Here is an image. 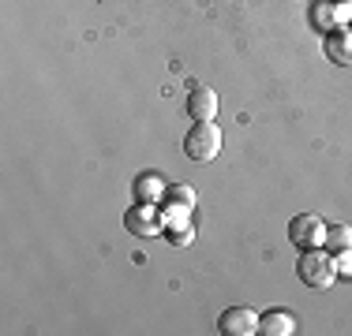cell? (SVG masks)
<instances>
[{
    "label": "cell",
    "mask_w": 352,
    "mask_h": 336,
    "mask_svg": "<svg viewBox=\"0 0 352 336\" xmlns=\"http://www.w3.org/2000/svg\"><path fill=\"white\" fill-rule=\"evenodd\" d=\"M188 116H191V120H214V116H217V94L210 86H191Z\"/></svg>",
    "instance_id": "52a82bcc"
},
{
    "label": "cell",
    "mask_w": 352,
    "mask_h": 336,
    "mask_svg": "<svg viewBox=\"0 0 352 336\" xmlns=\"http://www.w3.org/2000/svg\"><path fill=\"white\" fill-rule=\"evenodd\" d=\"M296 276L307 284V288L322 291V288H330V284L338 280V262H333L322 247H307V250H300Z\"/></svg>",
    "instance_id": "6da1fadb"
},
{
    "label": "cell",
    "mask_w": 352,
    "mask_h": 336,
    "mask_svg": "<svg viewBox=\"0 0 352 336\" xmlns=\"http://www.w3.org/2000/svg\"><path fill=\"white\" fill-rule=\"evenodd\" d=\"M169 243L188 247V243H191V224H176V228H169Z\"/></svg>",
    "instance_id": "7c38bea8"
},
{
    "label": "cell",
    "mask_w": 352,
    "mask_h": 336,
    "mask_svg": "<svg viewBox=\"0 0 352 336\" xmlns=\"http://www.w3.org/2000/svg\"><path fill=\"white\" fill-rule=\"evenodd\" d=\"M258 333L263 336H292L296 333V317H292L289 310H266V314L258 317Z\"/></svg>",
    "instance_id": "ba28073f"
},
{
    "label": "cell",
    "mask_w": 352,
    "mask_h": 336,
    "mask_svg": "<svg viewBox=\"0 0 352 336\" xmlns=\"http://www.w3.org/2000/svg\"><path fill=\"white\" fill-rule=\"evenodd\" d=\"M326 228H330V224L318 213H296L289 221V239H292V247H300V250L326 247Z\"/></svg>",
    "instance_id": "3957f363"
},
{
    "label": "cell",
    "mask_w": 352,
    "mask_h": 336,
    "mask_svg": "<svg viewBox=\"0 0 352 336\" xmlns=\"http://www.w3.org/2000/svg\"><path fill=\"white\" fill-rule=\"evenodd\" d=\"M162 213L157 209H150V202H139V206H131L128 213H124V228H128L131 235H157L162 232Z\"/></svg>",
    "instance_id": "5b68a950"
},
{
    "label": "cell",
    "mask_w": 352,
    "mask_h": 336,
    "mask_svg": "<svg viewBox=\"0 0 352 336\" xmlns=\"http://www.w3.org/2000/svg\"><path fill=\"white\" fill-rule=\"evenodd\" d=\"M326 56L338 67H352V27H330V34H326Z\"/></svg>",
    "instance_id": "8992f818"
},
{
    "label": "cell",
    "mask_w": 352,
    "mask_h": 336,
    "mask_svg": "<svg viewBox=\"0 0 352 336\" xmlns=\"http://www.w3.org/2000/svg\"><path fill=\"white\" fill-rule=\"evenodd\" d=\"M165 206H184V209H195V191L188 183H173L165 187Z\"/></svg>",
    "instance_id": "30bf717a"
},
{
    "label": "cell",
    "mask_w": 352,
    "mask_h": 336,
    "mask_svg": "<svg viewBox=\"0 0 352 336\" xmlns=\"http://www.w3.org/2000/svg\"><path fill=\"white\" fill-rule=\"evenodd\" d=\"M326 247L330 250H352V224H330L326 228Z\"/></svg>",
    "instance_id": "9c48e42d"
},
{
    "label": "cell",
    "mask_w": 352,
    "mask_h": 336,
    "mask_svg": "<svg viewBox=\"0 0 352 336\" xmlns=\"http://www.w3.org/2000/svg\"><path fill=\"white\" fill-rule=\"evenodd\" d=\"M157 195H162V180H157L154 172L139 176L135 180V202H154Z\"/></svg>",
    "instance_id": "8fae6325"
},
{
    "label": "cell",
    "mask_w": 352,
    "mask_h": 336,
    "mask_svg": "<svg viewBox=\"0 0 352 336\" xmlns=\"http://www.w3.org/2000/svg\"><path fill=\"white\" fill-rule=\"evenodd\" d=\"M315 19H318V27H322V23H330V19H333V8H318Z\"/></svg>",
    "instance_id": "5bb4252c"
},
{
    "label": "cell",
    "mask_w": 352,
    "mask_h": 336,
    "mask_svg": "<svg viewBox=\"0 0 352 336\" xmlns=\"http://www.w3.org/2000/svg\"><path fill=\"white\" fill-rule=\"evenodd\" d=\"M217 149H221V128H217L214 120H195L191 123V131L184 134V157L195 165H206L217 157Z\"/></svg>",
    "instance_id": "7a4b0ae2"
},
{
    "label": "cell",
    "mask_w": 352,
    "mask_h": 336,
    "mask_svg": "<svg viewBox=\"0 0 352 336\" xmlns=\"http://www.w3.org/2000/svg\"><path fill=\"white\" fill-rule=\"evenodd\" d=\"M338 276H352V250H341V258H338Z\"/></svg>",
    "instance_id": "4fadbf2b"
},
{
    "label": "cell",
    "mask_w": 352,
    "mask_h": 336,
    "mask_svg": "<svg viewBox=\"0 0 352 336\" xmlns=\"http://www.w3.org/2000/svg\"><path fill=\"white\" fill-rule=\"evenodd\" d=\"M217 333L225 336H255L258 333V314L251 307H229L217 317Z\"/></svg>",
    "instance_id": "277c9868"
}]
</instances>
